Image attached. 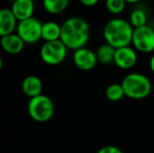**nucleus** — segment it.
<instances>
[{"instance_id":"f257e3e1","label":"nucleus","mask_w":154,"mask_h":153,"mask_svg":"<svg viewBox=\"0 0 154 153\" xmlns=\"http://www.w3.org/2000/svg\"><path fill=\"white\" fill-rule=\"evenodd\" d=\"M90 38V27L87 21L80 17H71L62 23L60 40L71 50L85 47Z\"/></svg>"},{"instance_id":"f03ea898","label":"nucleus","mask_w":154,"mask_h":153,"mask_svg":"<svg viewBox=\"0 0 154 153\" xmlns=\"http://www.w3.org/2000/svg\"><path fill=\"white\" fill-rule=\"evenodd\" d=\"M134 29L129 21L123 18H113L105 24L103 36L106 43L116 49L132 44Z\"/></svg>"},{"instance_id":"7ed1b4c3","label":"nucleus","mask_w":154,"mask_h":153,"mask_svg":"<svg viewBox=\"0 0 154 153\" xmlns=\"http://www.w3.org/2000/svg\"><path fill=\"white\" fill-rule=\"evenodd\" d=\"M122 86L125 96L133 100L146 99L152 91V84L148 77L140 72H131L123 79Z\"/></svg>"},{"instance_id":"20e7f679","label":"nucleus","mask_w":154,"mask_h":153,"mask_svg":"<svg viewBox=\"0 0 154 153\" xmlns=\"http://www.w3.org/2000/svg\"><path fill=\"white\" fill-rule=\"evenodd\" d=\"M27 112L34 121L45 123L53 118L55 112V105L49 96L40 94L31 98L27 104Z\"/></svg>"},{"instance_id":"39448f33","label":"nucleus","mask_w":154,"mask_h":153,"mask_svg":"<svg viewBox=\"0 0 154 153\" xmlns=\"http://www.w3.org/2000/svg\"><path fill=\"white\" fill-rule=\"evenodd\" d=\"M67 48L61 40L44 42L40 49V57L47 65H59L67 56Z\"/></svg>"},{"instance_id":"423d86ee","label":"nucleus","mask_w":154,"mask_h":153,"mask_svg":"<svg viewBox=\"0 0 154 153\" xmlns=\"http://www.w3.org/2000/svg\"><path fill=\"white\" fill-rule=\"evenodd\" d=\"M16 31L17 35L27 44H34L42 39V23L34 17L19 21Z\"/></svg>"},{"instance_id":"0eeeda50","label":"nucleus","mask_w":154,"mask_h":153,"mask_svg":"<svg viewBox=\"0 0 154 153\" xmlns=\"http://www.w3.org/2000/svg\"><path fill=\"white\" fill-rule=\"evenodd\" d=\"M132 45L143 54H150L154 51V29L150 25H145L142 27L134 29Z\"/></svg>"},{"instance_id":"6e6552de","label":"nucleus","mask_w":154,"mask_h":153,"mask_svg":"<svg viewBox=\"0 0 154 153\" xmlns=\"http://www.w3.org/2000/svg\"><path fill=\"white\" fill-rule=\"evenodd\" d=\"M72 60L77 68L83 70V72H89L97 66V54L90 48L82 47L73 51Z\"/></svg>"},{"instance_id":"1a4fd4ad","label":"nucleus","mask_w":154,"mask_h":153,"mask_svg":"<svg viewBox=\"0 0 154 153\" xmlns=\"http://www.w3.org/2000/svg\"><path fill=\"white\" fill-rule=\"evenodd\" d=\"M137 62V51L134 47L125 46L116 49L113 63L124 70L131 69Z\"/></svg>"},{"instance_id":"9d476101","label":"nucleus","mask_w":154,"mask_h":153,"mask_svg":"<svg viewBox=\"0 0 154 153\" xmlns=\"http://www.w3.org/2000/svg\"><path fill=\"white\" fill-rule=\"evenodd\" d=\"M11 11L18 21L32 18L35 12L34 0H16L12 2Z\"/></svg>"},{"instance_id":"9b49d317","label":"nucleus","mask_w":154,"mask_h":153,"mask_svg":"<svg viewBox=\"0 0 154 153\" xmlns=\"http://www.w3.org/2000/svg\"><path fill=\"white\" fill-rule=\"evenodd\" d=\"M17 19L13 12L8 8L0 10V38L13 34L17 29Z\"/></svg>"},{"instance_id":"f8f14e48","label":"nucleus","mask_w":154,"mask_h":153,"mask_svg":"<svg viewBox=\"0 0 154 153\" xmlns=\"http://www.w3.org/2000/svg\"><path fill=\"white\" fill-rule=\"evenodd\" d=\"M24 44L25 43L23 42L22 39L17 34L14 33L1 37V39H0V45H1L2 49L8 54H11V55L20 54L23 50Z\"/></svg>"},{"instance_id":"ddd939ff","label":"nucleus","mask_w":154,"mask_h":153,"mask_svg":"<svg viewBox=\"0 0 154 153\" xmlns=\"http://www.w3.org/2000/svg\"><path fill=\"white\" fill-rule=\"evenodd\" d=\"M21 88H22L23 93L29 98H34V96L42 94L43 83L39 77L31 75L23 79L21 83Z\"/></svg>"},{"instance_id":"4468645a","label":"nucleus","mask_w":154,"mask_h":153,"mask_svg":"<svg viewBox=\"0 0 154 153\" xmlns=\"http://www.w3.org/2000/svg\"><path fill=\"white\" fill-rule=\"evenodd\" d=\"M61 38V25L55 21L42 23V39L47 41H57Z\"/></svg>"},{"instance_id":"2eb2a0df","label":"nucleus","mask_w":154,"mask_h":153,"mask_svg":"<svg viewBox=\"0 0 154 153\" xmlns=\"http://www.w3.org/2000/svg\"><path fill=\"white\" fill-rule=\"evenodd\" d=\"M95 54H97V61L100 63L107 65V64L113 63L114 55H116V48L112 47L111 45H109L108 43H105V44H102L97 48Z\"/></svg>"},{"instance_id":"dca6fc26","label":"nucleus","mask_w":154,"mask_h":153,"mask_svg":"<svg viewBox=\"0 0 154 153\" xmlns=\"http://www.w3.org/2000/svg\"><path fill=\"white\" fill-rule=\"evenodd\" d=\"M69 0H43V8L47 13L53 15L61 14L67 8Z\"/></svg>"},{"instance_id":"f3484780","label":"nucleus","mask_w":154,"mask_h":153,"mask_svg":"<svg viewBox=\"0 0 154 153\" xmlns=\"http://www.w3.org/2000/svg\"><path fill=\"white\" fill-rule=\"evenodd\" d=\"M129 22L133 26V29L145 26V25H147V22H148L147 13L144 10H142V8H135L130 14Z\"/></svg>"},{"instance_id":"a211bd4d","label":"nucleus","mask_w":154,"mask_h":153,"mask_svg":"<svg viewBox=\"0 0 154 153\" xmlns=\"http://www.w3.org/2000/svg\"><path fill=\"white\" fill-rule=\"evenodd\" d=\"M106 98L110 101V102H119L124 98L125 96V91L121 83H112L106 88Z\"/></svg>"},{"instance_id":"6ab92c4d","label":"nucleus","mask_w":154,"mask_h":153,"mask_svg":"<svg viewBox=\"0 0 154 153\" xmlns=\"http://www.w3.org/2000/svg\"><path fill=\"white\" fill-rule=\"evenodd\" d=\"M125 0H106V8L112 15H120L126 8Z\"/></svg>"},{"instance_id":"aec40b11","label":"nucleus","mask_w":154,"mask_h":153,"mask_svg":"<svg viewBox=\"0 0 154 153\" xmlns=\"http://www.w3.org/2000/svg\"><path fill=\"white\" fill-rule=\"evenodd\" d=\"M97 153H123V151L119 147H116V146L107 145V146L102 147L101 149L97 151Z\"/></svg>"},{"instance_id":"412c9836","label":"nucleus","mask_w":154,"mask_h":153,"mask_svg":"<svg viewBox=\"0 0 154 153\" xmlns=\"http://www.w3.org/2000/svg\"><path fill=\"white\" fill-rule=\"evenodd\" d=\"M100 0H80V2H81L83 5L88 6V8H90V6H94Z\"/></svg>"},{"instance_id":"4be33fe9","label":"nucleus","mask_w":154,"mask_h":153,"mask_svg":"<svg viewBox=\"0 0 154 153\" xmlns=\"http://www.w3.org/2000/svg\"><path fill=\"white\" fill-rule=\"evenodd\" d=\"M149 67H150V70L154 75V53H153V55L151 56L150 60H149Z\"/></svg>"},{"instance_id":"5701e85b","label":"nucleus","mask_w":154,"mask_h":153,"mask_svg":"<svg viewBox=\"0 0 154 153\" xmlns=\"http://www.w3.org/2000/svg\"><path fill=\"white\" fill-rule=\"evenodd\" d=\"M126 3H130V4H133V3H137V2H140L142 0H125Z\"/></svg>"},{"instance_id":"b1692460","label":"nucleus","mask_w":154,"mask_h":153,"mask_svg":"<svg viewBox=\"0 0 154 153\" xmlns=\"http://www.w3.org/2000/svg\"><path fill=\"white\" fill-rule=\"evenodd\" d=\"M2 59H1V57H0V70H1V68H2Z\"/></svg>"},{"instance_id":"393cba45","label":"nucleus","mask_w":154,"mask_h":153,"mask_svg":"<svg viewBox=\"0 0 154 153\" xmlns=\"http://www.w3.org/2000/svg\"><path fill=\"white\" fill-rule=\"evenodd\" d=\"M6 1H11V2H14V1H16V0H6Z\"/></svg>"}]
</instances>
